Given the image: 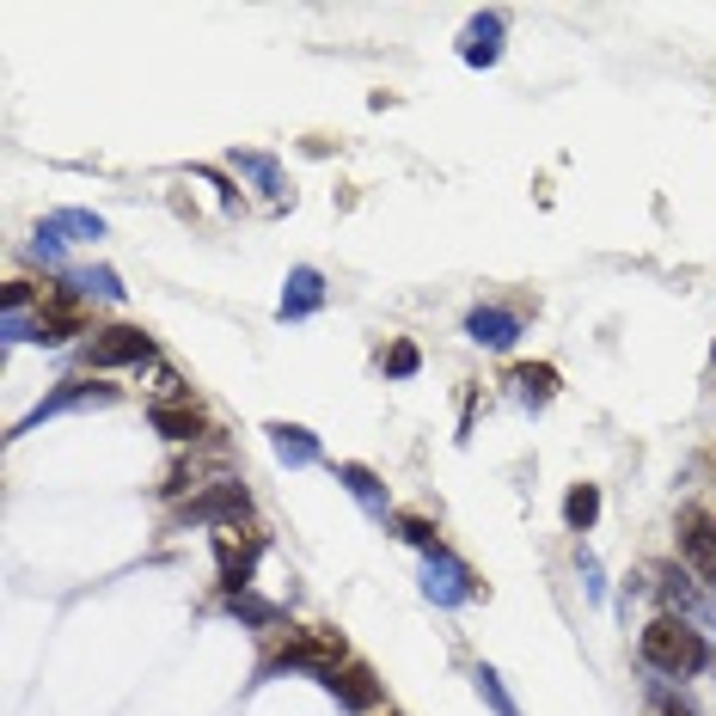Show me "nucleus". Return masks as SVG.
<instances>
[{
	"mask_svg": "<svg viewBox=\"0 0 716 716\" xmlns=\"http://www.w3.org/2000/svg\"><path fill=\"white\" fill-rule=\"evenodd\" d=\"M704 631H692L685 619H673V612H661V619L643 624V661H649L655 673H668V680H685V673L704 668Z\"/></svg>",
	"mask_w": 716,
	"mask_h": 716,
	"instance_id": "f257e3e1",
	"label": "nucleus"
},
{
	"mask_svg": "<svg viewBox=\"0 0 716 716\" xmlns=\"http://www.w3.org/2000/svg\"><path fill=\"white\" fill-rule=\"evenodd\" d=\"M178 521H184V527H239V521H251L246 484H239V478L208 484L203 497H190L184 509H178Z\"/></svg>",
	"mask_w": 716,
	"mask_h": 716,
	"instance_id": "f03ea898",
	"label": "nucleus"
},
{
	"mask_svg": "<svg viewBox=\"0 0 716 716\" xmlns=\"http://www.w3.org/2000/svg\"><path fill=\"white\" fill-rule=\"evenodd\" d=\"M86 361L93 368H135V361H154V337L135 325H110V331H93L86 343Z\"/></svg>",
	"mask_w": 716,
	"mask_h": 716,
	"instance_id": "7ed1b4c3",
	"label": "nucleus"
},
{
	"mask_svg": "<svg viewBox=\"0 0 716 716\" xmlns=\"http://www.w3.org/2000/svg\"><path fill=\"white\" fill-rule=\"evenodd\" d=\"M422 594H429L435 607H466L472 594H478V582H472L466 563H460L448 546H441V551H429V570H422Z\"/></svg>",
	"mask_w": 716,
	"mask_h": 716,
	"instance_id": "20e7f679",
	"label": "nucleus"
},
{
	"mask_svg": "<svg viewBox=\"0 0 716 716\" xmlns=\"http://www.w3.org/2000/svg\"><path fill=\"white\" fill-rule=\"evenodd\" d=\"M680 558L704 576V588H716V521L704 509L680 514Z\"/></svg>",
	"mask_w": 716,
	"mask_h": 716,
	"instance_id": "39448f33",
	"label": "nucleus"
},
{
	"mask_svg": "<svg viewBox=\"0 0 716 716\" xmlns=\"http://www.w3.org/2000/svg\"><path fill=\"white\" fill-rule=\"evenodd\" d=\"M282 661H288V668H312L319 680H331V673L343 668V637H331V631H300V637H288Z\"/></svg>",
	"mask_w": 716,
	"mask_h": 716,
	"instance_id": "423d86ee",
	"label": "nucleus"
},
{
	"mask_svg": "<svg viewBox=\"0 0 716 716\" xmlns=\"http://www.w3.org/2000/svg\"><path fill=\"white\" fill-rule=\"evenodd\" d=\"M80 331V300L74 295H49L32 319V343H68Z\"/></svg>",
	"mask_w": 716,
	"mask_h": 716,
	"instance_id": "0eeeda50",
	"label": "nucleus"
},
{
	"mask_svg": "<svg viewBox=\"0 0 716 716\" xmlns=\"http://www.w3.org/2000/svg\"><path fill=\"white\" fill-rule=\"evenodd\" d=\"M110 398H117V386H80V380H68L62 392H49L44 405L19 422V435H25V429H37L44 417H62V410H74V405H110Z\"/></svg>",
	"mask_w": 716,
	"mask_h": 716,
	"instance_id": "6e6552de",
	"label": "nucleus"
},
{
	"mask_svg": "<svg viewBox=\"0 0 716 716\" xmlns=\"http://www.w3.org/2000/svg\"><path fill=\"white\" fill-rule=\"evenodd\" d=\"M466 337L484 343V349H509V343L521 337V312H509V307H478V312L466 319Z\"/></svg>",
	"mask_w": 716,
	"mask_h": 716,
	"instance_id": "1a4fd4ad",
	"label": "nucleus"
},
{
	"mask_svg": "<svg viewBox=\"0 0 716 716\" xmlns=\"http://www.w3.org/2000/svg\"><path fill=\"white\" fill-rule=\"evenodd\" d=\"M325 685L337 692V704H343V711H374V704H380V680H374L368 668H356V661H343V668L331 673Z\"/></svg>",
	"mask_w": 716,
	"mask_h": 716,
	"instance_id": "9d476101",
	"label": "nucleus"
},
{
	"mask_svg": "<svg viewBox=\"0 0 716 716\" xmlns=\"http://www.w3.org/2000/svg\"><path fill=\"white\" fill-rule=\"evenodd\" d=\"M325 307V276L319 270H288V288H282V319H307V312Z\"/></svg>",
	"mask_w": 716,
	"mask_h": 716,
	"instance_id": "9b49d317",
	"label": "nucleus"
},
{
	"mask_svg": "<svg viewBox=\"0 0 716 716\" xmlns=\"http://www.w3.org/2000/svg\"><path fill=\"white\" fill-rule=\"evenodd\" d=\"M460 56H466L472 68H490L502 56V13H478L466 25V37H460Z\"/></svg>",
	"mask_w": 716,
	"mask_h": 716,
	"instance_id": "f8f14e48",
	"label": "nucleus"
},
{
	"mask_svg": "<svg viewBox=\"0 0 716 716\" xmlns=\"http://www.w3.org/2000/svg\"><path fill=\"white\" fill-rule=\"evenodd\" d=\"M147 422H154L166 441H203L208 435V422H203V410L196 405H166V398H159V405L147 410Z\"/></svg>",
	"mask_w": 716,
	"mask_h": 716,
	"instance_id": "ddd939ff",
	"label": "nucleus"
},
{
	"mask_svg": "<svg viewBox=\"0 0 716 716\" xmlns=\"http://www.w3.org/2000/svg\"><path fill=\"white\" fill-rule=\"evenodd\" d=\"M270 448H276L282 466H312L319 460V435L300 429V422H270Z\"/></svg>",
	"mask_w": 716,
	"mask_h": 716,
	"instance_id": "4468645a",
	"label": "nucleus"
},
{
	"mask_svg": "<svg viewBox=\"0 0 716 716\" xmlns=\"http://www.w3.org/2000/svg\"><path fill=\"white\" fill-rule=\"evenodd\" d=\"M258 539H246V546H234V539H220V582H227V594H246L251 588V563H258Z\"/></svg>",
	"mask_w": 716,
	"mask_h": 716,
	"instance_id": "2eb2a0df",
	"label": "nucleus"
},
{
	"mask_svg": "<svg viewBox=\"0 0 716 716\" xmlns=\"http://www.w3.org/2000/svg\"><path fill=\"white\" fill-rule=\"evenodd\" d=\"M337 478L349 484V497H356L368 514H386V490H380V478L368 466H337Z\"/></svg>",
	"mask_w": 716,
	"mask_h": 716,
	"instance_id": "dca6fc26",
	"label": "nucleus"
},
{
	"mask_svg": "<svg viewBox=\"0 0 716 716\" xmlns=\"http://www.w3.org/2000/svg\"><path fill=\"white\" fill-rule=\"evenodd\" d=\"M509 386L521 392L527 405H546L551 392H558V368H546V361H539V368H514V374H509Z\"/></svg>",
	"mask_w": 716,
	"mask_h": 716,
	"instance_id": "f3484780",
	"label": "nucleus"
},
{
	"mask_svg": "<svg viewBox=\"0 0 716 716\" xmlns=\"http://www.w3.org/2000/svg\"><path fill=\"white\" fill-rule=\"evenodd\" d=\"M44 234H49V239H62V234H74V239H105V220L86 215V208H62V215L44 220Z\"/></svg>",
	"mask_w": 716,
	"mask_h": 716,
	"instance_id": "a211bd4d",
	"label": "nucleus"
},
{
	"mask_svg": "<svg viewBox=\"0 0 716 716\" xmlns=\"http://www.w3.org/2000/svg\"><path fill=\"white\" fill-rule=\"evenodd\" d=\"M563 521H570L576 533H588L594 521H600V490H594V484H576V490L563 497Z\"/></svg>",
	"mask_w": 716,
	"mask_h": 716,
	"instance_id": "6ab92c4d",
	"label": "nucleus"
},
{
	"mask_svg": "<svg viewBox=\"0 0 716 716\" xmlns=\"http://www.w3.org/2000/svg\"><path fill=\"white\" fill-rule=\"evenodd\" d=\"M472 680H478L484 704H490V711H497V716H521V704L509 699V685H502V673H497V668H478V673H472Z\"/></svg>",
	"mask_w": 716,
	"mask_h": 716,
	"instance_id": "aec40b11",
	"label": "nucleus"
},
{
	"mask_svg": "<svg viewBox=\"0 0 716 716\" xmlns=\"http://www.w3.org/2000/svg\"><path fill=\"white\" fill-rule=\"evenodd\" d=\"M68 282H74V288H86V295H105V300H117V295H123V282L110 276V270H74Z\"/></svg>",
	"mask_w": 716,
	"mask_h": 716,
	"instance_id": "412c9836",
	"label": "nucleus"
},
{
	"mask_svg": "<svg viewBox=\"0 0 716 716\" xmlns=\"http://www.w3.org/2000/svg\"><path fill=\"white\" fill-rule=\"evenodd\" d=\"M234 166H239V171H251V178H258V184L270 190V196L282 190V178H276V159H264V154H234Z\"/></svg>",
	"mask_w": 716,
	"mask_h": 716,
	"instance_id": "4be33fe9",
	"label": "nucleus"
},
{
	"mask_svg": "<svg viewBox=\"0 0 716 716\" xmlns=\"http://www.w3.org/2000/svg\"><path fill=\"white\" fill-rule=\"evenodd\" d=\"M234 612H239V619H246V624H276L282 619V612L276 607H270V600H258V594H234Z\"/></svg>",
	"mask_w": 716,
	"mask_h": 716,
	"instance_id": "5701e85b",
	"label": "nucleus"
},
{
	"mask_svg": "<svg viewBox=\"0 0 716 716\" xmlns=\"http://www.w3.org/2000/svg\"><path fill=\"white\" fill-rule=\"evenodd\" d=\"M398 533H405L417 551H441V539H435V527L422 521V514H398Z\"/></svg>",
	"mask_w": 716,
	"mask_h": 716,
	"instance_id": "b1692460",
	"label": "nucleus"
},
{
	"mask_svg": "<svg viewBox=\"0 0 716 716\" xmlns=\"http://www.w3.org/2000/svg\"><path fill=\"white\" fill-rule=\"evenodd\" d=\"M417 343H392V349H386V374H398V380H410V374H417Z\"/></svg>",
	"mask_w": 716,
	"mask_h": 716,
	"instance_id": "393cba45",
	"label": "nucleus"
},
{
	"mask_svg": "<svg viewBox=\"0 0 716 716\" xmlns=\"http://www.w3.org/2000/svg\"><path fill=\"white\" fill-rule=\"evenodd\" d=\"M582 582H588V600H607V582H600V563L582 551Z\"/></svg>",
	"mask_w": 716,
	"mask_h": 716,
	"instance_id": "a878e982",
	"label": "nucleus"
},
{
	"mask_svg": "<svg viewBox=\"0 0 716 716\" xmlns=\"http://www.w3.org/2000/svg\"><path fill=\"white\" fill-rule=\"evenodd\" d=\"M25 300H32V288H25V282H7V312H25Z\"/></svg>",
	"mask_w": 716,
	"mask_h": 716,
	"instance_id": "bb28decb",
	"label": "nucleus"
},
{
	"mask_svg": "<svg viewBox=\"0 0 716 716\" xmlns=\"http://www.w3.org/2000/svg\"><path fill=\"white\" fill-rule=\"evenodd\" d=\"M661 716H685V711H661Z\"/></svg>",
	"mask_w": 716,
	"mask_h": 716,
	"instance_id": "cd10ccee",
	"label": "nucleus"
},
{
	"mask_svg": "<svg viewBox=\"0 0 716 716\" xmlns=\"http://www.w3.org/2000/svg\"><path fill=\"white\" fill-rule=\"evenodd\" d=\"M711 361H716V349H711Z\"/></svg>",
	"mask_w": 716,
	"mask_h": 716,
	"instance_id": "c85d7f7f",
	"label": "nucleus"
}]
</instances>
